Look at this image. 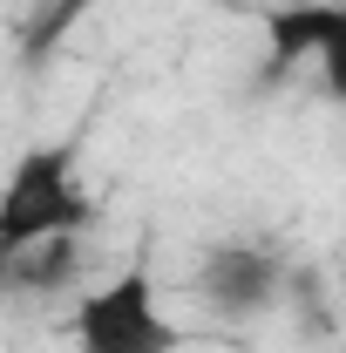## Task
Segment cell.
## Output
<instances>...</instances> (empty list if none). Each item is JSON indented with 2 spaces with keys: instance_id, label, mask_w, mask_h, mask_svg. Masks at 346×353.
I'll return each mask as SVG.
<instances>
[{
  "instance_id": "cell-1",
  "label": "cell",
  "mask_w": 346,
  "mask_h": 353,
  "mask_svg": "<svg viewBox=\"0 0 346 353\" xmlns=\"http://www.w3.org/2000/svg\"><path fill=\"white\" fill-rule=\"evenodd\" d=\"M82 224H95V204L82 190V150L75 143L21 150L0 183V259L41 245L54 231H82Z\"/></svg>"
},
{
  "instance_id": "cell-2",
  "label": "cell",
  "mask_w": 346,
  "mask_h": 353,
  "mask_svg": "<svg viewBox=\"0 0 346 353\" xmlns=\"http://www.w3.org/2000/svg\"><path fill=\"white\" fill-rule=\"evenodd\" d=\"M68 333H75V353H176L183 347L176 319L163 312V299H156V279H150L143 265L102 279V285H88Z\"/></svg>"
},
{
  "instance_id": "cell-3",
  "label": "cell",
  "mask_w": 346,
  "mask_h": 353,
  "mask_svg": "<svg viewBox=\"0 0 346 353\" xmlns=\"http://www.w3.org/2000/svg\"><path fill=\"white\" fill-rule=\"evenodd\" d=\"M197 299L217 312V319H265V312L285 299V285H292V272L285 259L258 245V238H217L211 252L197 259Z\"/></svg>"
},
{
  "instance_id": "cell-4",
  "label": "cell",
  "mask_w": 346,
  "mask_h": 353,
  "mask_svg": "<svg viewBox=\"0 0 346 353\" xmlns=\"http://www.w3.org/2000/svg\"><path fill=\"white\" fill-rule=\"evenodd\" d=\"M333 28V0H292V7H272L258 14V34H265V75L285 82L292 68L319 61V41Z\"/></svg>"
},
{
  "instance_id": "cell-5",
  "label": "cell",
  "mask_w": 346,
  "mask_h": 353,
  "mask_svg": "<svg viewBox=\"0 0 346 353\" xmlns=\"http://www.w3.org/2000/svg\"><path fill=\"white\" fill-rule=\"evenodd\" d=\"M75 279H82V231H54L41 245L0 259V292H21V299H48Z\"/></svg>"
},
{
  "instance_id": "cell-6",
  "label": "cell",
  "mask_w": 346,
  "mask_h": 353,
  "mask_svg": "<svg viewBox=\"0 0 346 353\" xmlns=\"http://www.w3.org/2000/svg\"><path fill=\"white\" fill-rule=\"evenodd\" d=\"M88 14H95V0H41V7H34V21L21 28V61H48V54L68 41Z\"/></svg>"
},
{
  "instance_id": "cell-7",
  "label": "cell",
  "mask_w": 346,
  "mask_h": 353,
  "mask_svg": "<svg viewBox=\"0 0 346 353\" xmlns=\"http://www.w3.org/2000/svg\"><path fill=\"white\" fill-rule=\"evenodd\" d=\"M319 82L333 102H346V0H333V28L319 41Z\"/></svg>"
}]
</instances>
